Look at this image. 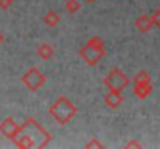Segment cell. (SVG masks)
Instances as JSON below:
<instances>
[{"label":"cell","mask_w":160,"mask_h":149,"mask_svg":"<svg viewBox=\"0 0 160 149\" xmlns=\"http://www.w3.org/2000/svg\"><path fill=\"white\" fill-rule=\"evenodd\" d=\"M52 142V134L47 132L36 118L30 117L23 124H20V131L12 140V143L17 148H45Z\"/></svg>","instance_id":"obj_1"},{"label":"cell","mask_w":160,"mask_h":149,"mask_svg":"<svg viewBox=\"0 0 160 149\" xmlns=\"http://www.w3.org/2000/svg\"><path fill=\"white\" fill-rule=\"evenodd\" d=\"M135 28L140 31V33H148L154 28L152 25V20H151V16L148 14H140L137 19H135Z\"/></svg>","instance_id":"obj_7"},{"label":"cell","mask_w":160,"mask_h":149,"mask_svg":"<svg viewBox=\"0 0 160 149\" xmlns=\"http://www.w3.org/2000/svg\"><path fill=\"white\" fill-rule=\"evenodd\" d=\"M151 20H152V25H154V27L160 28V8L156 9V12L151 16Z\"/></svg>","instance_id":"obj_15"},{"label":"cell","mask_w":160,"mask_h":149,"mask_svg":"<svg viewBox=\"0 0 160 149\" xmlns=\"http://www.w3.org/2000/svg\"><path fill=\"white\" fill-rule=\"evenodd\" d=\"M103 82H104V86H106L109 90L123 92V90L131 84V79L126 76V73H124L121 68L115 67V68H112L106 76H104Z\"/></svg>","instance_id":"obj_4"},{"label":"cell","mask_w":160,"mask_h":149,"mask_svg":"<svg viewBox=\"0 0 160 149\" xmlns=\"http://www.w3.org/2000/svg\"><path fill=\"white\" fill-rule=\"evenodd\" d=\"M84 146H86L87 149L89 148H104V145H103V143H100V142H98V138H95V137H92V138L84 145Z\"/></svg>","instance_id":"obj_14"},{"label":"cell","mask_w":160,"mask_h":149,"mask_svg":"<svg viewBox=\"0 0 160 149\" xmlns=\"http://www.w3.org/2000/svg\"><path fill=\"white\" fill-rule=\"evenodd\" d=\"M76 112H78L76 106L67 97H58L56 101L48 109V113L53 117V120H56L62 126H65L67 123H70L73 120V117L76 115Z\"/></svg>","instance_id":"obj_2"},{"label":"cell","mask_w":160,"mask_h":149,"mask_svg":"<svg viewBox=\"0 0 160 149\" xmlns=\"http://www.w3.org/2000/svg\"><path fill=\"white\" fill-rule=\"evenodd\" d=\"M81 9V3L78 0H67L65 2V11L70 12V14H75Z\"/></svg>","instance_id":"obj_13"},{"label":"cell","mask_w":160,"mask_h":149,"mask_svg":"<svg viewBox=\"0 0 160 149\" xmlns=\"http://www.w3.org/2000/svg\"><path fill=\"white\" fill-rule=\"evenodd\" d=\"M132 93L138 99H146L152 93V84L151 82H142V84H134Z\"/></svg>","instance_id":"obj_8"},{"label":"cell","mask_w":160,"mask_h":149,"mask_svg":"<svg viewBox=\"0 0 160 149\" xmlns=\"http://www.w3.org/2000/svg\"><path fill=\"white\" fill-rule=\"evenodd\" d=\"M38 54H39V57H41V59L48 61V59H52V57H53L54 50H53V47H52L50 44H41V45H39V48H38Z\"/></svg>","instance_id":"obj_10"},{"label":"cell","mask_w":160,"mask_h":149,"mask_svg":"<svg viewBox=\"0 0 160 149\" xmlns=\"http://www.w3.org/2000/svg\"><path fill=\"white\" fill-rule=\"evenodd\" d=\"M19 131H20V126L14 121L12 117H6V118L0 123V132H2L6 138H9L11 142L16 138V135L19 134Z\"/></svg>","instance_id":"obj_6"},{"label":"cell","mask_w":160,"mask_h":149,"mask_svg":"<svg viewBox=\"0 0 160 149\" xmlns=\"http://www.w3.org/2000/svg\"><path fill=\"white\" fill-rule=\"evenodd\" d=\"M132 82H134V84H142V82H151V75H149V72H146V70H142V72H138V73H137V75L134 76Z\"/></svg>","instance_id":"obj_12"},{"label":"cell","mask_w":160,"mask_h":149,"mask_svg":"<svg viewBox=\"0 0 160 149\" xmlns=\"http://www.w3.org/2000/svg\"><path fill=\"white\" fill-rule=\"evenodd\" d=\"M81 57L89 64V65H97L106 54V48H104V42L101 37L93 36L87 41V44L81 48L79 51Z\"/></svg>","instance_id":"obj_3"},{"label":"cell","mask_w":160,"mask_h":149,"mask_svg":"<svg viewBox=\"0 0 160 149\" xmlns=\"http://www.w3.org/2000/svg\"><path fill=\"white\" fill-rule=\"evenodd\" d=\"M124 148H142V145L138 142H135V140H131V142H128L124 145Z\"/></svg>","instance_id":"obj_16"},{"label":"cell","mask_w":160,"mask_h":149,"mask_svg":"<svg viewBox=\"0 0 160 149\" xmlns=\"http://www.w3.org/2000/svg\"><path fill=\"white\" fill-rule=\"evenodd\" d=\"M44 23L47 25V27H50V28H54L59 22H61V17H59V14L56 12V11H48L45 16H44Z\"/></svg>","instance_id":"obj_11"},{"label":"cell","mask_w":160,"mask_h":149,"mask_svg":"<svg viewBox=\"0 0 160 149\" xmlns=\"http://www.w3.org/2000/svg\"><path fill=\"white\" fill-rule=\"evenodd\" d=\"M2 42H3V34L0 33V44H2Z\"/></svg>","instance_id":"obj_18"},{"label":"cell","mask_w":160,"mask_h":149,"mask_svg":"<svg viewBox=\"0 0 160 149\" xmlns=\"http://www.w3.org/2000/svg\"><path fill=\"white\" fill-rule=\"evenodd\" d=\"M45 75L38 68V67H31V68H28L25 73H23V76H22V82L27 86V89L28 90H31V92H36V90H39L44 84H45Z\"/></svg>","instance_id":"obj_5"},{"label":"cell","mask_w":160,"mask_h":149,"mask_svg":"<svg viewBox=\"0 0 160 149\" xmlns=\"http://www.w3.org/2000/svg\"><path fill=\"white\" fill-rule=\"evenodd\" d=\"M121 102H123V95H121V92L109 90V93L104 97V104H106L107 107H110V109L120 107Z\"/></svg>","instance_id":"obj_9"},{"label":"cell","mask_w":160,"mask_h":149,"mask_svg":"<svg viewBox=\"0 0 160 149\" xmlns=\"http://www.w3.org/2000/svg\"><path fill=\"white\" fill-rule=\"evenodd\" d=\"M12 5V0H0V8L2 9H8Z\"/></svg>","instance_id":"obj_17"},{"label":"cell","mask_w":160,"mask_h":149,"mask_svg":"<svg viewBox=\"0 0 160 149\" xmlns=\"http://www.w3.org/2000/svg\"><path fill=\"white\" fill-rule=\"evenodd\" d=\"M86 2H89V3H92V2H95V0H86Z\"/></svg>","instance_id":"obj_19"}]
</instances>
